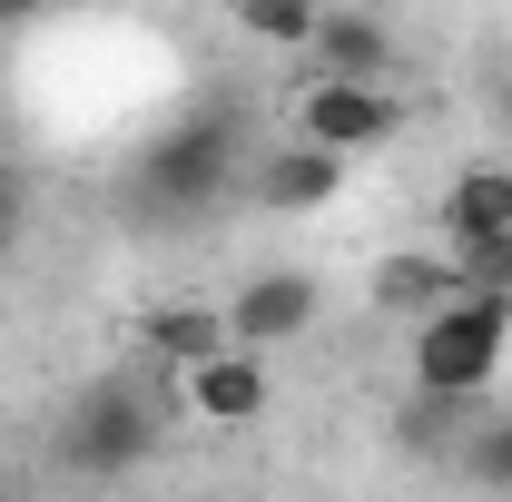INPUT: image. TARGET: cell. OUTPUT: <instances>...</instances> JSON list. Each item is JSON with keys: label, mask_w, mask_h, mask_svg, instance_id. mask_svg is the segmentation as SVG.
I'll return each instance as SVG.
<instances>
[{"label": "cell", "mask_w": 512, "mask_h": 502, "mask_svg": "<svg viewBox=\"0 0 512 502\" xmlns=\"http://www.w3.org/2000/svg\"><path fill=\"white\" fill-rule=\"evenodd\" d=\"M512 365V296L503 286H453L434 315H414V394L483 404Z\"/></svg>", "instance_id": "1"}, {"label": "cell", "mask_w": 512, "mask_h": 502, "mask_svg": "<svg viewBox=\"0 0 512 502\" xmlns=\"http://www.w3.org/2000/svg\"><path fill=\"white\" fill-rule=\"evenodd\" d=\"M50 453H60V473H79V483H119V473H138L148 453H158V404L138 394V384H79L60 404V434H50Z\"/></svg>", "instance_id": "2"}, {"label": "cell", "mask_w": 512, "mask_h": 502, "mask_svg": "<svg viewBox=\"0 0 512 502\" xmlns=\"http://www.w3.org/2000/svg\"><path fill=\"white\" fill-rule=\"evenodd\" d=\"M247 178V128L227 119V109H197L178 119L148 158H138V197L148 207H168V217H197V207H217V197Z\"/></svg>", "instance_id": "3"}, {"label": "cell", "mask_w": 512, "mask_h": 502, "mask_svg": "<svg viewBox=\"0 0 512 502\" xmlns=\"http://www.w3.org/2000/svg\"><path fill=\"white\" fill-rule=\"evenodd\" d=\"M296 128L325 138V148H345V158H375V148L404 138V99H394V79H335V69H316L296 89Z\"/></svg>", "instance_id": "4"}, {"label": "cell", "mask_w": 512, "mask_h": 502, "mask_svg": "<svg viewBox=\"0 0 512 502\" xmlns=\"http://www.w3.org/2000/svg\"><path fill=\"white\" fill-rule=\"evenodd\" d=\"M335 188H345V148H325L306 128L286 148L247 158V178H237V197H256L266 217H316V207H335Z\"/></svg>", "instance_id": "5"}, {"label": "cell", "mask_w": 512, "mask_h": 502, "mask_svg": "<svg viewBox=\"0 0 512 502\" xmlns=\"http://www.w3.org/2000/svg\"><path fill=\"white\" fill-rule=\"evenodd\" d=\"M178 404H188L197 424H217V434H247L256 414L276 404V375H266L256 345H217V355L178 365Z\"/></svg>", "instance_id": "6"}, {"label": "cell", "mask_w": 512, "mask_h": 502, "mask_svg": "<svg viewBox=\"0 0 512 502\" xmlns=\"http://www.w3.org/2000/svg\"><path fill=\"white\" fill-rule=\"evenodd\" d=\"M316 315H325V286L316 276H296V266H256L247 286L227 296V335L237 345H296V335H316Z\"/></svg>", "instance_id": "7"}, {"label": "cell", "mask_w": 512, "mask_h": 502, "mask_svg": "<svg viewBox=\"0 0 512 502\" xmlns=\"http://www.w3.org/2000/svg\"><path fill=\"white\" fill-rule=\"evenodd\" d=\"M306 50H316V69H335V79H394V69H404L394 30H384L375 10H345V0L316 10V40H306Z\"/></svg>", "instance_id": "8"}, {"label": "cell", "mask_w": 512, "mask_h": 502, "mask_svg": "<svg viewBox=\"0 0 512 502\" xmlns=\"http://www.w3.org/2000/svg\"><path fill=\"white\" fill-rule=\"evenodd\" d=\"M138 345L178 375V365L217 355V345H237V335H227V306H148V315H138Z\"/></svg>", "instance_id": "9"}, {"label": "cell", "mask_w": 512, "mask_h": 502, "mask_svg": "<svg viewBox=\"0 0 512 502\" xmlns=\"http://www.w3.org/2000/svg\"><path fill=\"white\" fill-rule=\"evenodd\" d=\"M453 286H463V276H453L444 247H434V256H414V247H404V256H375V306L404 315V325H414V315H434Z\"/></svg>", "instance_id": "10"}, {"label": "cell", "mask_w": 512, "mask_h": 502, "mask_svg": "<svg viewBox=\"0 0 512 502\" xmlns=\"http://www.w3.org/2000/svg\"><path fill=\"white\" fill-rule=\"evenodd\" d=\"M444 237H512V168L483 158L444 188Z\"/></svg>", "instance_id": "11"}, {"label": "cell", "mask_w": 512, "mask_h": 502, "mask_svg": "<svg viewBox=\"0 0 512 502\" xmlns=\"http://www.w3.org/2000/svg\"><path fill=\"white\" fill-rule=\"evenodd\" d=\"M453 463H463L473 483L512 493V414H493V424H463V434H453Z\"/></svg>", "instance_id": "12"}, {"label": "cell", "mask_w": 512, "mask_h": 502, "mask_svg": "<svg viewBox=\"0 0 512 502\" xmlns=\"http://www.w3.org/2000/svg\"><path fill=\"white\" fill-rule=\"evenodd\" d=\"M325 0H237V30H256L266 50H306Z\"/></svg>", "instance_id": "13"}, {"label": "cell", "mask_w": 512, "mask_h": 502, "mask_svg": "<svg viewBox=\"0 0 512 502\" xmlns=\"http://www.w3.org/2000/svg\"><path fill=\"white\" fill-rule=\"evenodd\" d=\"M444 256L463 286H503L512 296V237H444Z\"/></svg>", "instance_id": "14"}, {"label": "cell", "mask_w": 512, "mask_h": 502, "mask_svg": "<svg viewBox=\"0 0 512 502\" xmlns=\"http://www.w3.org/2000/svg\"><path fill=\"white\" fill-rule=\"evenodd\" d=\"M10 237H20V197L0 188V256H10Z\"/></svg>", "instance_id": "15"}, {"label": "cell", "mask_w": 512, "mask_h": 502, "mask_svg": "<svg viewBox=\"0 0 512 502\" xmlns=\"http://www.w3.org/2000/svg\"><path fill=\"white\" fill-rule=\"evenodd\" d=\"M493 128H512V69L493 79Z\"/></svg>", "instance_id": "16"}, {"label": "cell", "mask_w": 512, "mask_h": 502, "mask_svg": "<svg viewBox=\"0 0 512 502\" xmlns=\"http://www.w3.org/2000/svg\"><path fill=\"white\" fill-rule=\"evenodd\" d=\"M30 10H40V0H0V20H30Z\"/></svg>", "instance_id": "17"}, {"label": "cell", "mask_w": 512, "mask_h": 502, "mask_svg": "<svg viewBox=\"0 0 512 502\" xmlns=\"http://www.w3.org/2000/svg\"><path fill=\"white\" fill-rule=\"evenodd\" d=\"M40 10H50V0H40Z\"/></svg>", "instance_id": "18"}]
</instances>
